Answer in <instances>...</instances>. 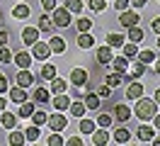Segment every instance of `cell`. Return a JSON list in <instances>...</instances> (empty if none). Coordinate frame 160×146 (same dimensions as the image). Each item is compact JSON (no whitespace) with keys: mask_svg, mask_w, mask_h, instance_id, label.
I'll return each mask as SVG.
<instances>
[{"mask_svg":"<svg viewBox=\"0 0 160 146\" xmlns=\"http://www.w3.org/2000/svg\"><path fill=\"white\" fill-rule=\"evenodd\" d=\"M133 112H136V117H138L141 122H150V119L155 117V112H158V102L141 95L138 100H136V110H133Z\"/></svg>","mask_w":160,"mask_h":146,"instance_id":"6da1fadb","label":"cell"},{"mask_svg":"<svg viewBox=\"0 0 160 146\" xmlns=\"http://www.w3.org/2000/svg\"><path fill=\"white\" fill-rule=\"evenodd\" d=\"M51 12H53V27H61V29L70 27V10L68 8H53Z\"/></svg>","mask_w":160,"mask_h":146,"instance_id":"7a4b0ae2","label":"cell"},{"mask_svg":"<svg viewBox=\"0 0 160 146\" xmlns=\"http://www.w3.org/2000/svg\"><path fill=\"white\" fill-rule=\"evenodd\" d=\"M46 124L51 127V132H63L66 127H68V119H66V115H51L49 119H46Z\"/></svg>","mask_w":160,"mask_h":146,"instance_id":"3957f363","label":"cell"},{"mask_svg":"<svg viewBox=\"0 0 160 146\" xmlns=\"http://www.w3.org/2000/svg\"><path fill=\"white\" fill-rule=\"evenodd\" d=\"M138 19H141V15H136L133 10H121L119 24L121 27H133V24H138Z\"/></svg>","mask_w":160,"mask_h":146,"instance_id":"277c9868","label":"cell"},{"mask_svg":"<svg viewBox=\"0 0 160 146\" xmlns=\"http://www.w3.org/2000/svg\"><path fill=\"white\" fill-rule=\"evenodd\" d=\"M70 83L75 88L88 85V71H85V68H73V71H70Z\"/></svg>","mask_w":160,"mask_h":146,"instance_id":"5b68a950","label":"cell"},{"mask_svg":"<svg viewBox=\"0 0 160 146\" xmlns=\"http://www.w3.org/2000/svg\"><path fill=\"white\" fill-rule=\"evenodd\" d=\"M32 56L34 58H39V61H46L49 58V54H51V49H49V44H44V41H34L32 44Z\"/></svg>","mask_w":160,"mask_h":146,"instance_id":"8992f818","label":"cell"},{"mask_svg":"<svg viewBox=\"0 0 160 146\" xmlns=\"http://www.w3.org/2000/svg\"><path fill=\"white\" fill-rule=\"evenodd\" d=\"M34 80H37V78L32 76L29 68H20V73H17V85H20V88H32V85H34Z\"/></svg>","mask_w":160,"mask_h":146,"instance_id":"52a82bcc","label":"cell"},{"mask_svg":"<svg viewBox=\"0 0 160 146\" xmlns=\"http://www.w3.org/2000/svg\"><path fill=\"white\" fill-rule=\"evenodd\" d=\"M39 27H24L22 29V41L24 44H34V41H39Z\"/></svg>","mask_w":160,"mask_h":146,"instance_id":"ba28073f","label":"cell"},{"mask_svg":"<svg viewBox=\"0 0 160 146\" xmlns=\"http://www.w3.org/2000/svg\"><path fill=\"white\" fill-rule=\"evenodd\" d=\"M114 119H117V122H129L131 119V110H129V105H124V102H121V105H117L114 107Z\"/></svg>","mask_w":160,"mask_h":146,"instance_id":"9c48e42d","label":"cell"},{"mask_svg":"<svg viewBox=\"0 0 160 146\" xmlns=\"http://www.w3.org/2000/svg\"><path fill=\"white\" fill-rule=\"evenodd\" d=\"M112 58H114V54H112V46H109V44H104V46L97 49V61H100L102 66L112 63Z\"/></svg>","mask_w":160,"mask_h":146,"instance_id":"30bf717a","label":"cell"},{"mask_svg":"<svg viewBox=\"0 0 160 146\" xmlns=\"http://www.w3.org/2000/svg\"><path fill=\"white\" fill-rule=\"evenodd\" d=\"M12 61L17 63V68H29L32 66V54H27V51H17V54L12 56Z\"/></svg>","mask_w":160,"mask_h":146,"instance_id":"8fae6325","label":"cell"},{"mask_svg":"<svg viewBox=\"0 0 160 146\" xmlns=\"http://www.w3.org/2000/svg\"><path fill=\"white\" fill-rule=\"evenodd\" d=\"M146 71H148V66H146V63H141V61H136V63H133V68H131V73H124V78L136 80V78H141Z\"/></svg>","mask_w":160,"mask_h":146,"instance_id":"7c38bea8","label":"cell"},{"mask_svg":"<svg viewBox=\"0 0 160 146\" xmlns=\"http://www.w3.org/2000/svg\"><path fill=\"white\" fill-rule=\"evenodd\" d=\"M143 95V85L141 83H129V88H126V100H138V97Z\"/></svg>","mask_w":160,"mask_h":146,"instance_id":"4fadbf2b","label":"cell"},{"mask_svg":"<svg viewBox=\"0 0 160 146\" xmlns=\"http://www.w3.org/2000/svg\"><path fill=\"white\" fill-rule=\"evenodd\" d=\"M107 141H109V132H107L104 127H102L100 132H97V129L92 132V144H95V146H104Z\"/></svg>","mask_w":160,"mask_h":146,"instance_id":"5bb4252c","label":"cell"},{"mask_svg":"<svg viewBox=\"0 0 160 146\" xmlns=\"http://www.w3.org/2000/svg\"><path fill=\"white\" fill-rule=\"evenodd\" d=\"M10 100L12 102H17V105H20V102H24V100H29V95H27V88H12L10 90Z\"/></svg>","mask_w":160,"mask_h":146,"instance_id":"9a60e30c","label":"cell"},{"mask_svg":"<svg viewBox=\"0 0 160 146\" xmlns=\"http://www.w3.org/2000/svg\"><path fill=\"white\" fill-rule=\"evenodd\" d=\"M82 102L88 110H100V95L97 93H85L82 95Z\"/></svg>","mask_w":160,"mask_h":146,"instance_id":"2e32d148","label":"cell"},{"mask_svg":"<svg viewBox=\"0 0 160 146\" xmlns=\"http://www.w3.org/2000/svg\"><path fill=\"white\" fill-rule=\"evenodd\" d=\"M70 105V97L66 95V93H56V97H53V107L58 110V112H63V110H68Z\"/></svg>","mask_w":160,"mask_h":146,"instance_id":"e0dca14e","label":"cell"},{"mask_svg":"<svg viewBox=\"0 0 160 146\" xmlns=\"http://www.w3.org/2000/svg\"><path fill=\"white\" fill-rule=\"evenodd\" d=\"M153 136H155V127H150V124L143 122V124L138 127V139H141V141H150Z\"/></svg>","mask_w":160,"mask_h":146,"instance_id":"ac0fdd59","label":"cell"},{"mask_svg":"<svg viewBox=\"0 0 160 146\" xmlns=\"http://www.w3.org/2000/svg\"><path fill=\"white\" fill-rule=\"evenodd\" d=\"M112 66H114V71H117V73H121V76H124V73H126V68H129V58L121 54V56L112 58Z\"/></svg>","mask_w":160,"mask_h":146,"instance_id":"d6986e66","label":"cell"},{"mask_svg":"<svg viewBox=\"0 0 160 146\" xmlns=\"http://www.w3.org/2000/svg\"><path fill=\"white\" fill-rule=\"evenodd\" d=\"M49 49H51V54H63V51H66V41L61 37H51L49 39Z\"/></svg>","mask_w":160,"mask_h":146,"instance_id":"ffe728a7","label":"cell"},{"mask_svg":"<svg viewBox=\"0 0 160 146\" xmlns=\"http://www.w3.org/2000/svg\"><path fill=\"white\" fill-rule=\"evenodd\" d=\"M78 46L80 49H92V46H95V37L88 34V32H80V34H78Z\"/></svg>","mask_w":160,"mask_h":146,"instance_id":"44dd1931","label":"cell"},{"mask_svg":"<svg viewBox=\"0 0 160 146\" xmlns=\"http://www.w3.org/2000/svg\"><path fill=\"white\" fill-rule=\"evenodd\" d=\"M39 32L41 34H51V27H53V19L49 17V15H39Z\"/></svg>","mask_w":160,"mask_h":146,"instance_id":"7402d4cb","label":"cell"},{"mask_svg":"<svg viewBox=\"0 0 160 146\" xmlns=\"http://www.w3.org/2000/svg\"><path fill=\"white\" fill-rule=\"evenodd\" d=\"M32 97H34V102H39V105H46V102H51V95H49V90H46V88H37Z\"/></svg>","mask_w":160,"mask_h":146,"instance_id":"603a6c76","label":"cell"},{"mask_svg":"<svg viewBox=\"0 0 160 146\" xmlns=\"http://www.w3.org/2000/svg\"><path fill=\"white\" fill-rule=\"evenodd\" d=\"M0 124L5 127L8 132H10V129H15V127H17V117L12 115V112H2V119H0Z\"/></svg>","mask_w":160,"mask_h":146,"instance_id":"cb8c5ba5","label":"cell"},{"mask_svg":"<svg viewBox=\"0 0 160 146\" xmlns=\"http://www.w3.org/2000/svg\"><path fill=\"white\" fill-rule=\"evenodd\" d=\"M124 41H126L124 34H117V32H109V34H107V44H109L112 49L114 46H124Z\"/></svg>","mask_w":160,"mask_h":146,"instance_id":"d4e9b609","label":"cell"},{"mask_svg":"<svg viewBox=\"0 0 160 146\" xmlns=\"http://www.w3.org/2000/svg\"><path fill=\"white\" fill-rule=\"evenodd\" d=\"M104 83H107L109 88H119L121 83H124V76H121V73H117V71H114V73H107Z\"/></svg>","mask_w":160,"mask_h":146,"instance_id":"484cf974","label":"cell"},{"mask_svg":"<svg viewBox=\"0 0 160 146\" xmlns=\"http://www.w3.org/2000/svg\"><path fill=\"white\" fill-rule=\"evenodd\" d=\"M129 139H131V132L126 127H119V129L114 132V141H117V144H126Z\"/></svg>","mask_w":160,"mask_h":146,"instance_id":"4316f807","label":"cell"},{"mask_svg":"<svg viewBox=\"0 0 160 146\" xmlns=\"http://www.w3.org/2000/svg\"><path fill=\"white\" fill-rule=\"evenodd\" d=\"M124 51H121V54H124V56L126 58H136V54H138V46H136V41H124Z\"/></svg>","mask_w":160,"mask_h":146,"instance_id":"83f0119b","label":"cell"},{"mask_svg":"<svg viewBox=\"0 0 160 146\" xmlns=\"http://www.w3.org/2000/svg\"><path fill=\"white\" fill-rule=\"evenodd\" d=\"M136 58H138L141 63H146V66H150V63L155 61V54H153L150 49H143V51H138V54H136Z\"/></svg>","mask_w":160,"mask_h":146,"instance_id":"f1b7e54d","label":"cell"},{"mask_svg":"<svg viewBox=\"0 0 160 146\" xmlns=\"http://www.w3.org/2000/svg\"><path fill=\"white\" fill-rule=\"evenodd\" d=\"M68 110H70V117H82L85 115V110H88V107H85V102H70L68 105Z\"/></svg>","mask_w":160,"mask_h":146,"instance_id":"f546056e","label":"cell"},{"mask_svg":"<svg viewBox=\"0 0 160 146\" xmlns=\"http://www.w3.org/2000/svg\"><path fill=\"white\" fill-rule=\"evenodd\" d=\"M143 37H146V32H143V29H141L138 24L129 27V41H136V44H138V41H141Z\"/></svg>","mask_w":160,"mask_h":146,"instance_id":"4dcf8cb0","label":"cell"},{"mask_svg":"<svg viewBox=\"0 0 160 146\" xmlns=\"http://www.w3.org/2000/svg\"><path fill=\"white\" fill-rule=\"evenodd\" d=\"M12 15H15L17 19H27L32 15V10H29V5H24V3H22V5H17V8L12 10Z\"/></svg>","mask_w":160,"mask_h":146,"instance_id":"1f68e13d","label":"cell"},{"mask_svg":"<svg viewBox=\"0 0 160 146\" xmlns=\"http://www.w3.org/2000/svg\"><path fill=\"white\" fill-rule=\"evenodd\" d=\"M34 102H29V100H24V102H20V117H32L34 115Z\"/></svg>","mask_w":160,"mask_h":146,"instance_id":"d6a6232c","label":"cell"},{"mask_svg":"<svg viewBox=\"0 0 160 146\" xmlns=\"http://www.w3.org/2000/svg\"><path fill=\"white\" fill-rule=\"evenodd\" d=\"M66 80L63 78H51V93H66Z\"/></svg>","mask_w":160,"mask_h":146,"instance_id":"836d02e7","label":"cell"},{"mask_svg":"<svg viewBox=\"0 0 160 146\" xmlns=\"http://www.w3.org/2000/svg\"><path fill=\"white\" fill-rule=\"evenodd\" d=\"M95 127H97V122H92V119H82V117H80V132H82V134H92Z\"/></svg>","mask_w":160,"mask_h":146,"instance_id":"e575fe53","label":"cell"},{"mask_svg":"<svg viewBox=\"0 0 160 146\" xmlns=\"http://www.w3.org/2000/svg\"><path fill=\"white\" fill-rule=\"evenodd\" d=\"M112 122H114V117H112V115H107V112H100V115H97V124H100V127H104V129H109V127H112Z\"/></svg>","mask_w":160,"mask_h":146,"instance_id":"d590c367","label":"cell"},{"mask_svg":"<svg viewBox=\"0 0 160 146\" xmlns=\"http://www.w3.org/2000/svg\"><path fill=\"white\" fill-rule=\"evenodd\" d=\"M24 139H27V141H37V139H39V127L37 124L27 127V129H24Z\"/></svg>","mask_w":160,"mask_h":146,"instance_id":"8d00e7d4","label":"cell"},{"mask_svg":"<svg viewBox=\"0 0 160 146\" xmlns=\"http://www.w3.org/2000/svg\"><path fill=\"white\" fill-rule=\"evenodd\" d=\"M41 78H44V80H51V78H56V66H53V63H46V66L41 68Z\"/></svg>","mask_w":160,"mask_h":146,"instance_id":"74e56055","label":"cell"},{"mask_svg":"<svg viewBox=\"0 0 160 146\" xmlns=\"http://www.w3.org/2000/svg\"><path fill=\"white\" fill-rule=\"evenodd\" d=\"M8 141H10V144H24L27 139H24V134H22V132H15V129H10V136H8Z\"/></svg>","mask_w":160,"mask_h":146,"instance_id":"f35d334b","label":"cell"},{"mask_svg":"<svg viewBox=\"0 0 160 146\" xmlns=\"http://www.w3.org/2000/svg\"><path fill=\"white\" fill-rule=\"evenodd\" d=\"M90 27H92V19H88V17H80L78 22H75V29H78V32H90Z\"/></svg>","mask_w":160,"mask_h":146,"instance_id":"ab89813d","label":"cell"},{"mask_svg":"<svg viewBox=\"0 0 160 146\" xmlns=\"http://www.w3.org/2000/svg\"><path fill=\"white\" fill-rule=\"evenodd\" d=\"M32 119H34V124L41 127V124H46V119H49V115L46 112H39V110H34V115H32Z\"/></svg>","mask_w":160,"mask_h":146,"instance_id":"60d3db41","label":"cell"},{"mask_svg":"<svg viewBox=\"0 0 160 146\" xmlns=\"http://www.w3.org/2000/svg\"><path fill=\"white\" fill-rule=\"evenodd\" d=\"M66 8H68L73 15H78V12H82V3H80V0H66Z\"/></svg>","mask_w":160,"mask_h":146,"instance_id":"b9f144b4","label":"cell"},{"mask_svg":"<svg viewBox=\"0 0 160 146\" xmlns=\"http://www.w3.org/2000/svg\"><path fill=\"white\" fill-rule=\"evenodd\" d=\"M46 144H49V146H63L66 141H63V136H61L58 132H53V134L49 136V141H46Z\"/></svg>","mask_w":160,"mask_h":146,"instance_id":"7bdbcfd3","label":"cell"},{"mask_svg":"<svg viewBox=\"0 0 160 146\" xmlns=\"http://www.w3.org/2000/svg\"><path fill=\"white\" fill-rule=\"evenodd\" d=\"M12 61V51L8 46H0V63H10Z\"/></svg>","mask_w":160,"mask_h":146,"instance_id":"ee69618b","label":"cell"},{"mask_svg":"<svg viewBox=\"0 0 160 146\" xmlns=\"http://www.w3.org/2000/svg\"><path fill=\"white\" fill-rule=\"evenodd\" d=\"M104 5H107V0H90V10H95V12H102Z\"/></svg>","mask_w":160,"mask_h":146,"instance_id":"f6af8a7d","label":"cell"},{"mask_svg":"<svg viewBox=\"0 0 160 146\" xmlns=\"http://www.w3.org/2000/svg\"><path fill=\"white\" fill-rule=\"evenodd\" d=\"M97 95H100V97H109V95H112V88L107 85V83H104V85H100V90H97Z\"/></svg>","mask_w":160,"mask_h":146,"instance_id":"bcb514c9","label":"cell"},{"mask_svg":"<svg viewBox=\"0 0 160 146\" xmlns=\"http://www.w3.org/2000/svg\"><path fill=\"white\" fill-rule=\"evenodd\" d=\"M41 8L46 10V12H51V10L56 8V0H41Z\"/></svg>","mask_w":160,"mask_h":146,"instance_id":"7dc6e473","label":"cell"},{"mask_svg":"<svg viewBox=\"0 0 160 146\" xmlns=\"http://www.w3.org/2000/svg\"><path fill=\"white\" fill-rule=\"evenodd\" d=\"M8 41H10V34L5 29H0V46H8Z\"/></svg>","mask_w":160,"mask_h":146,"instance_id":"c3c4849f","label":"cell"},{"mask_svg":"<svg viewBox=\"0 0 160 146\" xmlns=\"http://www.w3.org/2000/svg\"><path fill=\"white\" fill-rule=\"evenodd\" d=\"M114 8L119 10V12H121V10H126V8H129V0H114Z\"/></svg>","mask_w":160,"mask_h":146,"instance_id":"681fc988","label":"cell"},{"mask_svg":"<svg viewBox=\"0 0 160 146\" xmlns=\"http://www.w3.org/2000/svg\"><path fill=\"white\" fill-rule=\"evenodd\" d=\"M0 93H8V78H5V73H0Z\"/></svg>","mask_w":160,"mask_h":146,"instance_id":"f907efd6","label":"cell"},{"mask_svg":"<svg viewBox=\"0 0 160 146\" xmlns=\"http://www.w3.org/2000/svg\"><path fill=\"white\" fill-rule=\"evenodd\" d=\"M66 144H68V146H80V144H82V139H80V136H70Z\"/></svg>","mask_w":160,"mask_h":146,"instance_id":"816d5d0a","label":"cell"},{"mask_svg":"<svg viewBox=\"0 0 160 146\" xmlns=\"http://www.w3.org/2000/svg\"><path fill=\"white\" fill-rule=\"evenodd\" d=\"M131 5H133V8H146V3H148V0H129Z\"/></svg>","mask_w":160,"mask_h":146,"instance_id":"f5cc1de1","label":"cell"},{"mask_svg":"<svg viewBox=\"0 0 160 146\" xmlns=\"http://www.w3.org/2000/svg\"><path fill=\"white\" fill-rule=\"evenodd\" d=\"M150 27H153V32H155V34H160V17L153 19V24H150Z\"/></svg>","mask_w":160,"mask_h":146,"instance_id":"db71d44e","label":"cell"},{"mask_svg":"<svg viewBox=\"0 0 160 146\" xmlns=\"http://www.w3.org/2000/svg\"><path fill=\"white\" fill-rule=\"evenodd\" d=\"M153 127L160 129V112H155V117H153Z\"/></svg>","mask_w":160,"mask_h":146,"instance_id":"11a10c76","label":"cell"},{"mask_svg":"<svg viewBox=\"0 0 160 146\" xmlns=\"http://www.w3.org/2000/svg\"><path fill=\"white\" fill-rule=\"evenodd\" d=\"M5 107H8V100H5V97H0V112H2Z\"/></svg>","mask_w":160,"mask_h":146,"instance_id":"9f6ffc18","label":"cell"},{"mask_svg":"<svg viewBox=\"0 0 160 146\" xmlns=\"http://www.w3.org/2000/svg\"><path fill=\"white\" fill-rule=\"evenodd\" d=\"M153 100H155V102H158V105H160V88H158V90H155V97H153Z\"/></svg>","mask_w":160,"mask_h":146,"instance_id":"6f0895ef","label":"cell"},{"mask_svg":"<svg viewBox=\"0 0 160 146\" xmlns=\"http://www.w3.org/2000/svg\"><path fill=\"white\" fill-rule=\"evenodd\" d=\"M155 73H158V76H160V58H158V61H155Z\"/></svg>","mask_w":160,"mask_h":146,"instance_id":"680465c9","label":"cell"},{"mask_svg":"<svg viewBox=\"0 0 160 146\" xmlns=\"http://www.w3.org/2000/svg\"><path fill=\"white\" fill-rule=\"evenodd\" d=\"M150 141H153V144H155V146H160V139H155V136H153V139H150Z\"/></svg>","mask_w":160,"mask_h":146,"instance_id":"91938a15","label":"cell"},{"mask_svg":"<svg viewBox=\"0 0 160 146\" xmlns=\"http://www.w3.org/2000/svg\"><path fill=\"white\" fill-rule=\"evenodd\" d=\"M158 49H160V34H158Z\"/></svg>","mask_w":160,"mask_h":146,"instance_id":"94428289","label":"cell"}]
</instances>
